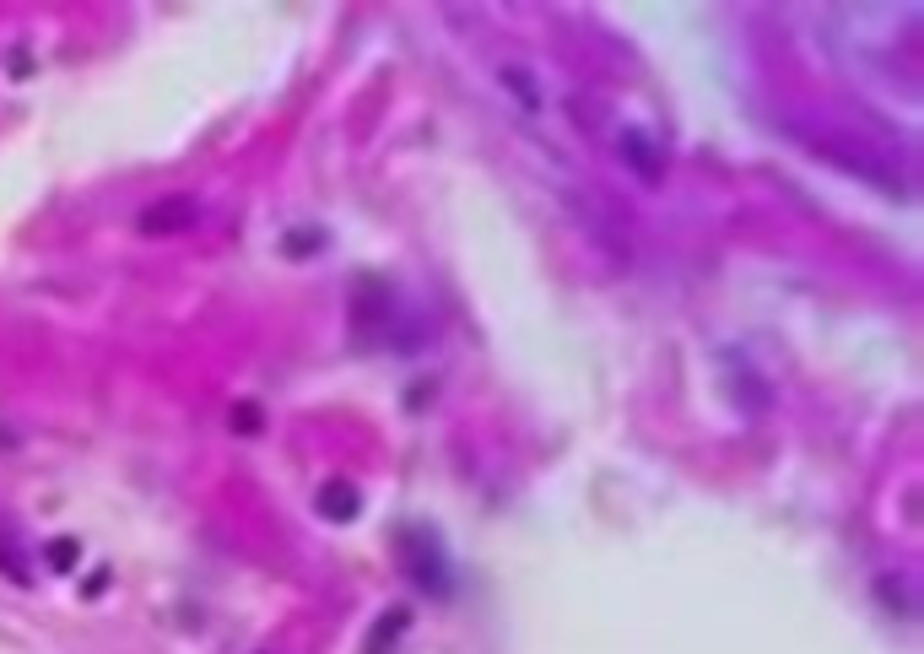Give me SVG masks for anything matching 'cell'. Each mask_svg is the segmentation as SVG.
Instances as JSON below:
<instances>
[{
  "label": "cell",
  "instance_id": "obj_5",
  "mask_svg": "<svg viewBox=\"0 0 924 654\" xmlns=\"http://www.w3.org/2000/svg\"><path fill=\"white\" fill-rule=\"evenodd\" d=\"M76 563H82V546H76L71 536H65V541H49V568H60V573H71Z\"/></svg>",
  "mask_w": 924,
  "mask_h": 654
},
{
  "label": "cell",
  "instance_id": "obj_1",
  "mask_svg": "<svg viewBox=\"0 0 924 654\" xmlns=\"http://www.w3.org/2000/svg\"><path fill=\"white\" fill-rule=\"evenodd\" d=\"M200 222V200L195 195H163L141 211V233L152 238H173V233H190Z\"/></svg>",
  "mask_w": 924,
  "mask_h": 654
},
{
  "label": "cell",
  "instance_id": "obj_3",
  "mask_svg": "<svg viewBox=\"0 0 924 654\" xmlns=\"http://www.w3.org/2000/svg\"><path fill=\"white\" fill-rule=\"evenodd\" d=\"M314 509L325 514L330 525H352L357 509H363V492L352 482H341V476H330V482H319V492H314Z\"/></svg>",
  "mask_w": 924,
  "mask_h": 654
},
{
  "label": "cell",
  "instance_id": "obj_7",
  "mask_svg": "<svg viewBox=\"0 0 924 654\" xmlns=\"http://www.w3.org/2000/svg\"><path fill=\"white\" fill-rule=\"evenodd\" d=\"M233 417H238V422H233L238 433H260V411H254V406H238Z\"/></svg>",
  "mask_w": 924,
  "mask_h": 654
},
{
  "label": "cell",
  "instance_id": "obj_4",
  "mask_svg": "<svg viewBox=\"0 0 924 654\" xmlns=\"http://www.w3.org/2000/svg\"><path fill=\"white\" fill-rule=\"evenodd\" d=\"M411 627V611H384L379 617V627H373V644H368V654H390L395 649V638Z\"/></svg>",
  "mask_w": 924,
  "mask_h": 654
},
{
  "label": "cell",
  "instance_id": "obj_6",
  "mask_svg": "<svg viewBox=\"0 0 924 654\" xmlns=\"http://www.w3.org/2000/svg\"><path fill=\"white\" fill-rule=\"evenodd\" d=\"M503 82L514 87V92H519V98H525V103H535V87L525 82V71H519V65H508V76H503Z\"/></svg>",
  "mask_w": 924,
  "mask_h": 654
},
{
  "label": "cell",
  "instance_id": "obj_2",
  "mask_svg": "<svg viewBox=\"0 0 924 654\" xmlns=\"http://www.w3.org/2000/svg\"><path fill=\"white\" fill-rule=\"evenodd\" d=\"M422 541H427V530H422ZM400 563H406V573L422 584L427 595H444V590H449L444 557H438V546H433V541H427V546H411V541H406V557H400Z\"/></svg>",
  "mask_w": 924,
  "mask_h": 654
}]
</instances>
